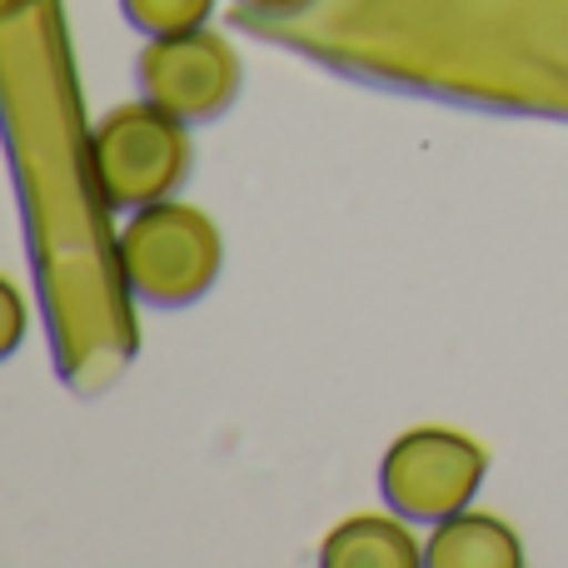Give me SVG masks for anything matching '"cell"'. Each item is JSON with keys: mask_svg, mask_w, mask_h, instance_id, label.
<instances>
[{"mask_svg": "<svg viewBox=\"0 0 568 568\" xmlns=\"http://www.w3.org/2000/svg\"><path fill=\"white\" fill-rule=\"evenodd\" d=\"M115 265L140 304L185 310V304L205 300L210 284L220 280L225 245H220V230L205 210L170 195L130 210L115 240Z\"/></svg>", "mask_w": 568, "mask_h": 568, "instance_id": "cell-1", "label": "cell"}, {"mask_svg": "<svg viewBox=\"0 0 568 568\" xmlns=\"http://www.w3.org/2000/svg\"><path fill=\"white\" fill-rule=\"evenodd\" d=\"M195 150H190V125L170 110L150 105L145 95L115 105L90 130V185H95L105 210H140L170 200L185 185Z\"/></svg>", "mask_w": 568, "mask_h": 568, "instance_id": "cell-2", "label": "cell"}, {"mask_svg": "<svg viewBox=\"0 0 568 568\" xmlns=\"http://www.w3.org/2000/svg\"><path fill=\"white\" fill-rule=\"evenodd\" d=\"M484 474H489V454L479 439L444 424H419L384 449L379 489L389 509L409 524H439L469 509Z\"/></svg>", "mask_w": 568, "mask_h": 568, "instance_id": "cell-3", "label": "cell"}, {"mask_svg": "<svg viewBox=\"0 0 568 568\" xmlns=\"http://www.w3.org/2000/svg\"><path fill=\"white\" fill-rule=\"evenodd\" d=\"M140 95L150 105L170 110L185 125H205L220 120L240 95V55L220 30H180V36H150L135 60Z\"/></svg>", "mask_w": 568, "mask_h": 568, "instance_id": "cell-4", "label": "cell"}, {"mask_svg": "<svg viewBox=\"0 0 568 568\" xmlns=\"http://www.w3.org/2000/svg\"><path fill=\"white\" fill-rule=\"evenodd\" d=\"M324 568H419L424 544L409 534L404 514H354L324 534Z\"/></svg>", "mask_w": 568, "mask_h": 568, "instance_id": "cell-5", "label": "cell"}, {"mask_svg": "<svg viewBox=\"0 0 568 568\" xmlns=\"http://www.w3.org/2000/svg\"><path fill=\"white\" fill-rule=\"evenodd\" d=\"M424 564L429 568H519L524 544L494 514L459 509L434 524L429 544H424Z\"/></svg>", "mask_w": 568, "mask_h": 568, "instance_id": "cell-6", "label": "cell"}, {"mask_svg": "<svg viewBox=\"0 0 568 568\" xmlns=\"http://www.w3.org/2000/svg\"><path fill=\"white\" fill-rule=\"evenodd\" d=\"M125 20L140 36H180V30H200L215 10V0H120Z\"/></svg>", "mask_w": 568, "mask_h": 568, "instance_id": "cell-7", "label": "cell"}, {"mask_svg": "<svg viewBox=\"0 0 568 568\" xmlns=\"http://www.w3.org/2000/svg\"><path fill=\"white\" fill-rule=\"evenodd\" d=\"M26 294H20V284L10 275H0V359H10V354L26 344Z\"/></svg>", "mask_w": 568, "mask_h": 568, "instance_id": "cell-8", "label": "cell"}, {"mask_svg": "<svg viewBox=\"0 0 568 568\" xmlns=\"http://www.w3.org/2000/svg\"><path fill=\"white\" fill-rule=\"evenodd\" d=\"M240 6L260 10V16H300V10H310L314 0H240Z\"/></svg>", "mask_w": 568, "mask_h": 568, "instance_id": "cell-9", "label": "cell"}]
</instances>
